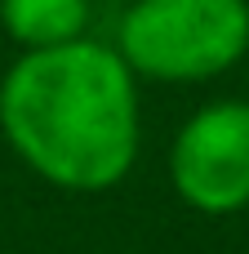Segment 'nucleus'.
<instances>
[{
	"label": "nucleus",
	"mask_w": 249,
	"mask_h": 254,
	"mask_svg": "<svg viewBox=\"0 0 249 254\" xmlns=\"http://www.w3.org/2000/svg\"><path fill=\"white\" fill-rule=\"evenodd\" d=\"M169 179L200 214H236L249 205V103L223 98L200 107L174 138Z\"/></svg>",
	"instance_id": "3"
},
{
	"label": "nucleus",
	"mask_w": 249,
	"mask_h": 254,
	"mask_svg": "<svg viewBox=\"0 0 249 254\" xmlns=\"http://www.w3.org/2000/svg\"><path fill=\"white\" fill-rule=\"evenodd\" d=\"M116 54L147 80H209L249 49V0H134Z\"/></svg>",
	"instance_id": "2"
},
{
	"label": "nucleus",
	"mask_w": 249,
	"mask_h": 254,
	"mask_svg": "<svg viewBox=\"0 0 249 254\" xmlns=\"http://www.w3.org/2000/svg\"><path fill=\"white\" fill-rule=\"evenodd\" d=\"M9 147L53 188L107 192L138 156V76L102 40L27 49L0 80Z\"/></svg>",
	"instance_id": "1"
},
{
	"label": "nucleus",
	"mask_w": 249,
	"mask_h": 254,
	"mask_svg": "<svg viewBox=\"0 0 249 254\" xmlns=\"http://www.w3.org/2000/svg\"><path fill=\"white\" fill-rule=\"evenodd\" d=\"M0 22L22 49H53L85 36L89 0H0Z\"/></svg>",
	"instance_id": "4"
}]
</instances>
